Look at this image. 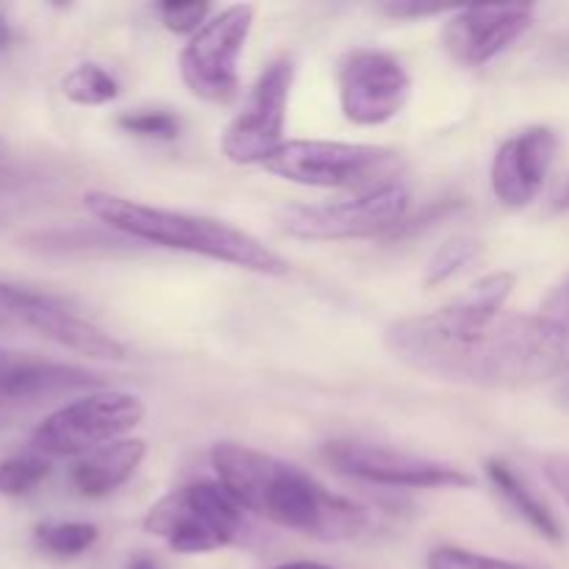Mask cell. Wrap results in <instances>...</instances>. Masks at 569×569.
Here are the masks:
<instances>
[{"label":"cell","instance_id":"obj_2","mask_svg":"<svg viewBox=\"0 0 569 569\" xmlns=\"http://www.w3.org/2000/svg\"><path fill=\"white\" fill-rule=\"evenodd\" d=\"M211 465L248 515L320 542H350L367 531L370 517L361 506L276 456L239 442H217Z\"/></svg>","mask_w":569,"mask_h":569},{"label":"cell","instance_id":"obj_24","mask_svg":"<svg viewBox=\"0 0 569 569\" xmlns=\"http://www.w3.org/2000/svg\"><path fill=\"white\" fill-rule=\"evenodd\" d=\"M50 298L53 295L37 292V289L20 287V283H11L0 278V326H9V322L28 326L31 315H37L42 306H48Z\"/></svg>","mask_w":569,"mask_h":569},{"label":"cell","instance_id":"obj_22","mask_svg":"<svg viewBox=\"0 0 569 569\" xmlns=\"http://www.w3.org/2000/svg\"><path fill=\"white\" fill-rule=\"evenodd\" d=\"M50 465L42 456H14L0 461V495L3 498H22L48 478Z\"/></svg>","mask_w":569,"mask_h":569},{"label":"cell","instance_id":"obj_19","mask_svg":"<svg viewBox=\"0 0 569 569\" xmlns=\"http://www.w3.org/2000/svg\"><path fill=\"white\" fill-rule=\"evenodd\" d=\"M98 526L92 522H44V526H37L33 539L44 553L72 559V556L87 553L98 542Z\"/></svg>","mask_w":569,"mask_h":569},{"label":"cell","instance_id":"obj_13","mask_svg":"<svg viewBox=\"0 0 569 569\" xmlns=\"http://www.w3.org/2000/svg\"><path fill=\"white\" fill-rule=\"evenodd\" d=\"M559 139L550 128L533 126L500 144L492 161V192L506 209H526L542 192Z\"/></svg>","mask_w":569,"mask_h":569},{"label":"cell","instance_id":"obj_26","mask_svg":"<svg viewBox=\"0 0 569 569\" xmlns=\"http://www.w3.org/2000/svg\"><path fill=\"white\" fill-rule=\"evenodd\" d=\"M428 569H539L520 561L495 559V556L472 553L461 548H437L428 553Z\"/></svg>","mask_w":569,"mask_h":569},{"label":"cell","instance_id":"obj_5","mask_svg":"<svg viewBox=\"0 0 569 569\" xmlns=\"http://www.w3.org/2000/svg\"><path fill=\"white\" fill-rule=\"evenodd\" d=\"M144 531L176 553H211L250 537L248 511L220 481H194L150 506Z\"/></svg>","mask_w":569,"mask_h":569},{"label":"cell","instance_id":"obj_3","mask_svg":"<svg viewBox=\"0 0 569 569\" xmlns=\"http://www.w3.org/2000/svg\"><path fill=\"white\" fill-rule=\"evenodd\" d=\"M83 206L94 220L128 239H142L161 248L203 256V259L222 261V264L259 272V276H287L289 272V264L276 250L220 220L144 206L109 192H87Z\"/></svg>","mask_w":569,"mask_h":569},{"label":"cell","instance_id":"obj_35","mask_svg":"<svg viewBox=\"0 0 569 569\" xmlns=\"http://www.w3.org/2000/svg\"><path fill=\"white\" fill-rule=\"evenodd\" d=\"M9 42H11V26H9V20L0 14V50L9 48Z\"/></svg>","mask_w":569,"mask_h":569},{"label":"cell","instance_id":"obj_33","mask_svg":"<svg viewBox=\"0 0 569 569\" xmlns=\"http://www.w3.org/2000/svg\"><path fill=\"white\" fill-rule=\"evenodd\" d=\"M548 53H550V59H553V61H559V64L569 67V33H561V37L550 39Z\"/></svg>","mask_w":569,"mask_h":569},{"label":"cell","instance_id":"obj_18","mask_svg":"<svg viewBox=\"0 0 569 569\" xmlns=\"http://www.w3.org/2000/svg\"><path fill=\"white\" fill-rule=\"evenodd\" d=\"M61 94L76 106H103L120 94V83L100 64H78L61 78Z\"/></svg>","mask_w":569,"mask_h":569},{"label":"cell","instance_id":"obj_4","mask_svg":"<svg viewBox=\"0 0 569 569\" xmlns=\"http://www.w3.org/2000/svg\"><path fill=\"white\" fill-rule=\"evenodd\" d=\"M261 167L300 187L353 189V194H365L398 183L403 159L398 150L381 144L295 139L283 142Z\"/></svg>","mask_w":569,"mask_h":569},{"label":"cell","instance_id":"obj_38","mask_svg":"<svg viewBox=\"0 0 569 569\" xmlns=\"http://www.w3.org/2000/svg\"><path fill=\"white\" fill-rule=\"evenodd\" d=\"M128 569H159V567H156L150 559H137Z\"/></svg>","mask_w":569,"mask_h":569},{"label":"cell","instance_id":"obj_20","mask_svg":"<svg viewBox=\"0 0 569 569\" xmlns=\"http://www.w3.org/2000/svg\"><path fill=\"white\" fill-rule=\"evenodd\" d=\"M483 253V242L476 237H453L431 256L426 267V287H442L450 278L461 276Z\"/></svg>","mask_w":569,"mask_h":569},{"label":"cell","instance_id":"obj_36","mask_svg":"<svg viewBox=\"0 0 569 569\" xmlns=\"http://www.w3.org/2000/svg\"><path fill=\"white\" fill-rule=\"evenodd\" d=\"M276 569H331L326 565H315V561H289V565H281Z\"/></svg>","mask_w":569,"mask_h":569},{"label":"cell","instance_id":"obj_11","mask_svg":"<svg viewBox=\"0 0 569 569\" xmlns=\"http://www.w3.org/2000/svg\"><path fill=\"white\" fill-rule=\"evenodd\" d=\"M411 78L398 56L378 48L350 50L339 64V106L353 126H383L409 103Z\"/></svg>","mask_w":569,"mask_h":569},{"label":"cell","instance_id":"obj_12","mask_svg":"<svg viewBox=\"0 0 569 569\" xmlns=\"http://www.w3.org/2000/svg\"><path fill=\"white\" fill-rule=\"evenodd\" d=\"M533 26V6H467L442 28V44L459 64L483 67Z\"/></svg>","mask_w":569,"mask_h":569},{"label":"cell","instance_id":"obj_32","mask_svg":"<svg viewBox=\"0 0 569 569\" xmlns=\"http://www.w3.org/2000/svg\"><path fill=\"white\" fill-rule=\"evenodd\" d=\"M33 178L28 176L22 167L11 164V161L0 159V194H14V192H22V189L31 183Z\"/></svg>","mask_w":569,"mask_h":569},{"label":"cell","instance_id":"obj_14","mask_svg":"<svg viewBox=\"0 0 569 569\" xmlns=\"http://www.w3.org/2000/svg\"><path fill=\"white\" fill-rule=\"evenodd\" d=\"M98 372L53 361H9L0 367V406L44 403L67 395H92L103 387Z\"/></svg>","mask_w":569,"mask_h":569},{"label":"cell","instance_id":"obj_25","mask_svg":"<svg viewBox=\"0 0 569 569\" xmlns=\"http://www.w3.org/2000/svg\"><path fill=\"white\" fill-rule=\"evenodd\" d=\"M117 126L126 133L144 139H176L181 131V122L176 114L161 109H137L126 111V114L117 117Z\"/></svg>","mask_w":569,"mask_h":569},{"label":"cell","instance_id":"obj_6","mask_svg":"<svg viewBox=\"0 0 569 569\" xmlns=\"http://www.w3.org/2000/svg\"><path fill=\"white\" fill-rule=\"evenodd\" d=\"M409 200V183L398 181L331 203L287 206L278 214V222L287 237L309 239V242L389 237L406 220Z\"/></svg>","mask_w":569,"mask_h":569},{"label":"cell","instance_id":"obj_28","mask_svg":"<svg viewBox=\"0 0 569 569\" xmlns=\"http://www.w3.org/2000/svg\"><path fill=\"white\" fill-rule=\"evenodd\" d=\"M456 209H459V203H456V200H439V203L426 206V209H422L417 217H406V220L400 222V226L395 228V231L389 233L387 239L417 237V233L426 231V228H433L437 222H442L445 217H448L450 211H456Z\"/></svg>","mask_w":569,"mask_h":569},{"label":"cell","instance_id":"obj_37","mask_svg":"<svg viewBox=\"0 0 569 569\" xmlns=\"http://www.w3.org/2000/svg\"><path fill=\"white\" fill-rule=\"evenodd\" d=\"M556 398H559V403L569 411V372L565 376V381H561V387H559V392H556Z\"/></svg>","mask_w":569,"mask_h":569},{"label":"cell","instance_id":"obj_30","mask_svg":"<svg viewBox=\"0 0 569 569\" xmlns=\"http://www.w3.org/2000/svg\"><path fill=\"white\" fill-rule=\"evenodd\" d=\"M539 315H542L545 320L556 322V326L567 328L569 331V276L548 295V298H545L542 311H539Z\"/></svg>","mask_w":569,"mask_h":569},{"label":"cell","instance_id":"obj_9","mask_svg":"<svg viewBox=\"0 0 569 569\" xmlns=\"http://www.w3.org/2000/svg\"><path fill=\"white\" fill-rule=\"evenodd\" d=\"M295 64L289 56H278L264 67L244 100L242 111L228 122L222 133V153L233 164H264L283 144L289 89Z\"/></svg>","mask_w":569,"mask_h":569},{"label":"cell","instance_id":"obj_29","mask_svg":"<svg viewBox=\"0 0 569 569\" xmlns=\"http://www.w3.org/2000/svg\"><path fill=\"white\" fill-rule=\"evenodd\" d=\"M378 11L392 20H415V17H433L442 14L445 6L439 3H417V0H389V3L378 6Z\"/></svg>","mask_w":569,"mask_h":569},{"label":"cell","instance_id":"obj_16","mask_svg":"<svg viewBox=\"0 0 569 569\" xmlns=\"http://www.w3.org/2000/svg\"><path fill=\"white\" fill-rule=\"evenodd\" d=\"M144 453H148L144 439H117V442L103 445L76 461L70 472L72 487L83 498H106L137 472Z\"/></svg>","mask_w":569,"mask_h":569},{"label":"cell","instance_id":"obj_39","mask_svg":"<svg viewBox=\"0 0 569 569\" xmlns=\"http://www.w3.org/2000/svg\"><path fill=\"white\" fill-rule=\"evenodd\" d=\"M9 365V353H6V350H0V367H6Z\"/></svg>","mask_w":569,"mask_h":569},{"label":"cell","instance_id":"obj_15","mask_svg":"<svg viewBox=\"0 0 569 569\" xmlns=\"http://www.w3.org/2000/svg\"><path fill=\"white\" fill-rule=\"evenodd\" d=\"M26 328H33V331L42 333L44 339H50V342L61 345V348L72 350V353L78 356H87V359H126V348H122L111 333H106L103 328L92 326L89 320L78 317L76 311L59 298H50V303L44 306V309L31 315Z\"/></svg>","mask_w":569,"mask_h":569},{"label":"cell","instance_id":"obj_34","mask_svg":"<svg viewBox=\"0 0 569 569\" xmlns=\"http://www.w3.org/2000/svg\"><path fill=\"white\" fill-rule=\"evenodd\" d=\"M556 211H569V178L565 181V187L559 189V194H556Z\"/></svg>","mask_w":569,"mask_h":569},{"label":"cell","instance_id":"obj_27","mask_svg":"<svg viewBox=\"0 0 569 569\" xmlns=\"http://www.w3.org/2000/svg\"><path fill=\"white\" fill-rule=\"evenodd\" d=\"M209 3H161L159 6V14L161 22H164L167 31L172 33H194L209 22Z\"/></svg>","mask_w":569,"mask_h":569},{"label":"cell","instance_id":"obj_1","mask_svg":"<svg viewBox=\"0 0 569 569\" xmlns=\"http://www.w3.org/2000/svg\"><path fill=\"white\" fill-rule=\"evenodd\" d=\"M383 345L411 370L465 387L531 389L569 372V331L542 315L476 317L453 303L392 322Z\"/></svg>","mask_w":569,"mask_h":569},{"label":"cell","instance_id":"obj_7","mask_svg":"<svg viewBox=\"0 0 569 569\" xmlns=\"http://www.w3.org/2000/svg\"><path fill=\"white\" fill-rule=\"evenodd\" d=\"M142 417L144 403L137 395L100 389L44 417L33 431L31 445L37 453L53 459L87 456L126 437L142 422Z\"/></svg>","mask_w":569,"mask_h":569},{"label":"cell","instance_id":"obj_21","mask_svg":"<svg viewBox=\"0 0 569 569\" xmlns=\"http://www.w3.org/2000/svg\"><path fill=\"white\" fill-rule=\"evenodd\" d=\"M517 276L515 272H492L481 278L465 292V298L456 300V306L476 317H495L503 311V303L515 292Z\"/></svg>","mask_w":569,"mask_h":569},{"label":"cell","instance_id":"obj_23","mask_svg":"<svg viewBox=\"0 0 569 569\" xmlns=\"http://www.w3.org/2000/svg\"><path fill=\"white\" fill-rule=\"evenodd\" d=\"M117 244L122 242L98 231H48L28 237V248L42 253H83V250H111Z\"/></svg>","mask_w":569,"mask_h":569},{"label":"cell","instance_id":"obj_17","mask_svg":"<svg viewBox=\"0 0 569 569\" xmlns=\"http://www.w3.org/2000/svg\"><path fill=\"white\" fill-rule=\"evenodd\" d=\"M487 476H489V483L495 487V492L506 500V506H509V509L515 511L528 528H533V531H537L542 539H548V542L559 545L561 539H565L561 522L556 520L553 511H550L548 506H545L542 500H539L537 495L522 483V478L517 476L506 461L489 459Z\"/></svg>","mask_w":569,"mask_h":569},{"label":"cell","instance_id":"obj_8","mask_svg":"<svg viewBox=\"0 0 569 569\" xmlns=\"http://www.w3.org/2000/svg\"><path fill=\"white\" fill-rule=\"evenodd\" d=\"M256 9L237 3L209 17L203 28L183 44L178 56L181 78L194 98L226 106L239 92V56L253 28Z\"/></svg>","mask_w":569,"mask_h":569},{"label":"cell","instance_id":"obj_31","mask_svg":"<svg viewBox=\"0 0 569 569\" xmlns=\"http://www.w3.org/2000/svg\"><path fill=\"white\" fill-rule=\"evenodd\" d=\"M545 478L569 506V456H548L545 459Z\"/></svg>","mask_w":569,"mask_h":569},{"label":"cell","instance_id":"obj_10","mask_svg":"<svg viewBox=\"0 0 569 569\" xmlns=\"http://www.w3.org/2000/svg\"><path fill=\"white\" fill-rule=\"evenodd\" d=\"M322 459L342 476L378 487L400 489H465L476 487V478L465 470L426 456L403 453L383 445L356 442V439H333L322 445Z\"/></svg>","mask_w":569,"mask_h":569}]
</instances>
